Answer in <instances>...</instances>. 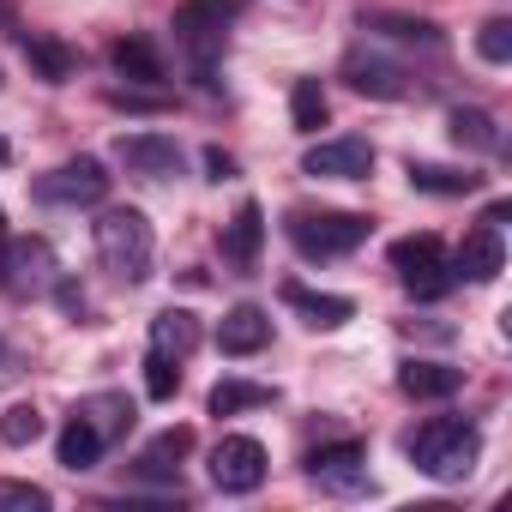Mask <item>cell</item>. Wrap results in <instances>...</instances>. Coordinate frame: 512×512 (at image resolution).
<instances>
[{
    "label": "cell",
    "instance_id": "obj_13",
    "mask_svg": "<svg viewBox=\"0 0 512 512\" xmlns=\"http://www.w3.org/2000/svg\"><path fill=\"white\" fill-rule=\"evenodd\" d=\"M500 272H506L500 229H494V223H476V229L464 235V247L452 253V278H464V284H494Z\"/></svg>",
    "mask_w": 512,
    "mask_h": 512
},
{
    "label": "cell",
    "instance_id": "obj_4",
    "mask_svg": "<svg viewBox=\"0 0 512 512\" xmlns=\"http://www.w3.org/2000/svg\"><path fill=\"white\" fill-rule=\"evenodd\" d=\"M290 241H296V253L302 260H344V253H356L362 241H368V217H356V211H290Z\"/></svg>",
    "mask_w": 512,
    "mask_h": 512
},
{
    "label": "cell",
    "instance_id": "obj_3",
    "mask_svg": "<svg viewBox=\"0 0 512 512\" xmlns=\"http://www.w3.org/2000/svg\"><path fill=\"white\" fill-rule=\"evenodd\" d=\"M241 13V0H187V7L175 13V43L181 55L193 61V73L211 85V67L223 55V37H229V19Z\"/></svg>",
    "mask_w": 512,
    "mask_h": 512
},
{
    "label": "cell",
    "instance_id": "obj_34",
    "mask_svg": "<svg viewBox=\"0 0 512 512\" xmlns=\"http://www.w3.org/2000/svg\"><path fill=\"white\" fill-rule=\"evenodd\" d=\"M55 296H61V308H67V314H85V296H79L73 284H55Z\"/></svg>",
    "mask_w": 512,
    "mask_h": 512
},
{
    "label": "cell",
    "instance_id": "obj_20",
    "mask_svg": "<svg viewBox=\"0 0 512 512\" xmlns=\"http://www.w3.org/2000/svg\"><path fill=\"white\" fill-rule=\"evenodd\" d=\"M73 416H85V422L103 434V446H115V440L133 428V398H127V392H91V398H79Z\"/></svg>",
    "mask_w": 512,
    "mask_h": 512
},
{
    "label": "cell",
    "instance_id": "obj_12",
    "mask_svg": "<svg viewBox=\"0 0 512 512\" xmlns=\"http://www.w3.org/2000/svg\"><path fill=\"white\" fill-rule=\"evenodd\" d=\"M344 85L362 91V97H380V103H398V97L410 91L404 67L386 61V55H368V49H350V55H344Z\"/></svg>",
    "mask_w": 512,
    "mask_h": 512
},
{
    "label": "cell",
    "instance_id": "obj_33",
    "mask_svg": "<svg viewBox=\"0 0 512 512\" xmlns=\"http://www.w3.org/2000/svg\"><path fill=\"white\" fill-rule=\"evenodd\" d=\"M205 175H211V181H229V175H235V157L211 145V151H205Z\"/></svg>",
    "mask_w": 512,
    "mask_h": 512
},
{
    "label": "cell",
    "instance_id": "obj_8",
    "mask_svg": "<svg viewBox=\"0 0 512 512\" xmlns=\"http://www.w3.org/2000/svg\"><path fill=\"white\" fill-rule=\"evenodd\" d=\"M308 482H320L326 494H368V488H374V476H368V446L338 440V446L308 452Z\"/></svg>",
    "mask_w": 512,
    "mask_h": 512
},
{
    "label": "cell",
    "instance_id": "obj_28",
    "mask_svg": "<svg viewBox=\"0 0 512 512\" xmlns=\"http://www.w3.org/2000/svg\"><path fill=\"white\" fill-rule=\"evenodd\" d=\"M326 115H332L326 85H320V79H296V85H290V121H296V133H320Z\"/></svg>",
    "mask_w": 512,
    "mask_h": 512
},
{
    "label": "cell",
    "instance_id": "obj_7",
    "mask_svg": "<svg viewBox=\"0 0 512 512\" xmlns=\"http://www.w3.org/2000/svg\"><path fill=\"white\" fill-rule=\"evenodd\" d=\"M211 482L223 494H253L266 482V446L253 440V434H223L211 446Z\"/></svg>",
    "mask_w": 512,
    "mask_h": 512
},
{
    "label": "cell",
    "instance_id": "obj_16",
    "mask_svg": "<svg viewBox=\"0 0 512 512\" xmlns=\"http://www.w3.org/2000/svg\"><path fill=\"white\" fill-rule=\"evenodd\" d=\"M260 241H266V211L253 205V199H241V211H235L229 229H223V260L247 272L253 260H260Z\"/></svg>",
    "mask_w": 512,
    "mask_h": 512
},
{
    "label": "cell",
    "instance_id": "obj_29",
    "mask_svg": "<svg viewBox=\"0 0 512 512\" xmlns=\"http://www.w3.org/2000/svg\"><path fill=\"white\" fill-rule=\"evenodd\" d=\"M43 410L37 404H13L7 416H0V440H7V446H31V440H43Z\"/></svg>",
    "mask_w": 512,
    "mask_h": 512
},
{
    "label": "cell",
    "instance_id": "obj_22",
    "mask_svg": "<svg viewBox=\"0 0 512 512\" xmlns=\"http://www.w3.org/2000/svg\"><path fill=\"white\" fill-rule=\"evenodd\" d=\"M362 31L392 37V43H416V49H440V25L434 19H410V13H362Z\"/></svg>",
    "mask_w": 512,
    "mask_h": 512
},
{
    "label": "cell",
    "instance_id": "obj_17",
    "mask_svg": "<svg viewBox=\"0 0 512 512\" xmlns=\"http://www.w3.org/2000/svg\"><path fill=\"white\" fill-rule=\"evenodd\" d=\"M284 302H290L314 332H338L344 320H356V302H350V296H326V290H308V284H290Z\"/></svg>",
    "mask_w": 512,
    "mask_h": 512
},
{
    "label": "cell",
    "instance_id": "obj_37",
    "mask_svg": "<svg viewBox=\"0 0 512 512\" xmlns=\"http://www.w3.org/2000/svg\"><path fill=\"white\" fill-rule=\"evenodd\" d=\"M0 19H7V0H0Z\"/></svg>",
    "mask_w": 512,
    "mask_h": 512
},
{
    "label": "cell",
    "instance_id": "obj_25",
    "mask_svg": "<svg viewBox=\"0 0 512 512\" xmlns=\"http://www.w3.org/2000/svg\"><path fill=\"white\" fill-rule=\"evenodd\" d=\"M103 452H109V446H103V434H97L85 416H67V428H61V440H55V458H61L67 470H91Z\"/></svg>",
    "mask_w": 512,
    "mask_h": 512
},
{
    "label": "cell",
    "instance_id": "obj_9",
    "mask_svg": "<svg viewBox=\"0 0 512 512\" xmlns=\"http://www.w3.org/2000/svg\"><path fill=\"white\" fill-rule=\"evenodd\" d=\"M103 193H109V169H103L97 157H73V163L49 169V175L37 181V199H43V205H97Z\"/></svg>",
    "mask_w": 512,
    "mask_h": 512
},
{
    "label": "cell",
    "instance_id": "obj_19",
    "mask_svg": "<svg viewBox=\"0 0 512 512\" xmlns=\"http://www.w3.org/2000/svg\"><path fill=\"white\" fill-rule=\"evenodd\" d=\"M464 386V368H446V362H404L398 368V392L404 398H452Z\"/></svg>",
    "mask_w": 512,
    "mask_h": 512
},
{
    "label": "cell",
    "instance_id": "obj_5",
    "mask_svg": "<svg viewBox=\"0 0 512 512\" xmlns=\"http://www.w3.org/2000/svg\"><path fill=\"white\" fill-rule=\"evenodd\" d=\"M61 284V260L55 247L43 235H13L0 241V290H7L13 302H37Z\"/></svg>",
    "mask_w": 512,
    "mask_h": 512
},
{
    "label": "cell",
    "instance_id": "obj_23",
    "mask_svg": "<svg viewBox=\"0 0 512 512\" xmlns=\"http://www.w3.org/2000/svg\"><path fill=\"white\" fill-rule=\"evenodd\" d=\"M446 133H452V145L458 151H500V121L488 115V109H452L446 115Z\"/></svg>",
    "mask_w": 512,
    "mask_h": 512
},
{
    "label": "cell",
    "instance_id": "obj_32",
    "mask_svg": "<svg viewBox=\"0 0 512 512\" xmlns=\"http://www.w3.org/2000/svg\"><path fill=\"white\" fill-rule=\"evenodd\" d=\"M476 49H482V61L506 67V61H512V19H488L482 37H476Z\"/></svg>",
    "mask_w": 512,
    "mask_h": 512
},
{
    "label": "cell",
    "instance_id": "obj_26",
    "mask_svg": "<svg viewBox=\"0 0 512 512\" xmlns=\"http://www.w3.org/2000/svg\"><path fill=\"white\" fill-rule=\"evenodd\" d=\"M404 175H410L416 193H440V199H458V193H476V187H482V175H470V169H446V163H410Z\"/></svg>",
    "mask_w": 512,
    "mask_h": 512
},
{
    "label": "cell",
    "instance_id": "obj_31",
    "mask_svg": "<svg viewBox=\"0 0 512 512\" xmlns=\"http://www.w3.org/2000/svg\"><path fill=\"white\" fill-rule=\"evenodd\" d=\"M0 512H49V488L0 476Z\"/></svg>",
    "mask_w": 512,
    "mask_h": 512
},
{
    "label": "cell",
    "instance_id": "obj_14",
    "mask_svg": "<svg viewBox=\"0 0 512 512\" xmlns=\"http://www.w3.org/2000/svg\"><path fill=\"white\" fill-rule=\"evenodd\" d=\"M266 344H272V314H266V308L241 302V308H229V314L217 320V350H223V356H260Z\"/></svg>",
    "mask_w": 512,
    "mask_h": 512
},
{
    "label": "cell",
    "instance_id": "obj_15",
    "mask_svg": "<svg viewBox=\"0 0 512 512\" xmlns=\"http://www.w3.org/2000/svg\"><path fill=\"white\" fill-rule=\"evenodd\" d=\"M193 452V428H163L145 452H139V464H133V476L139 482H181V458Z\"/></svg>",
    "mask_w": 512,
    "mask_h": 512
},
{
    "label": "cell",
    "instance_id": "obj_24",
    "mask_svg": "<svg viewBox=\"0 0 512 512\" xmlns=\"http://www.w3.org/2000/svg\"><path fill=\"white\" fill-rule=\"evenodd\" d=\"M193 344H199V320H193L187 308H163V314L151 320V350H163V356L187 362V356H193Z\"/></svg>",
    "mask_w": 512,
    "mask_h": 512
},
{
    "label": "cell",
    "instance_id": "obj_10",
    "mask_svg": "<svg viewBox=\"0 0 512 512\" xmlns=\"http://www.w3.org/2000/svg\"><path fill=\"white\" fill-rule=\"evenodd\" d=\"M115 157H121L127 175H139V181H169V175H181V145L163 139V133H121V139H115Z\"/></svg>",
    "mask_w": 512,
    "mask_h": 512
},
{
    "label": "cell",
    "instance_id": "obj_18",
    "mask_svg": "<svg viewBox=\"0 0 512 512\" xmlns=\"http://www.w3.org/2000/svg\"><path fill=\"white\" fill-rule=\"evenodd\" d=\"M109 61H115V73L127 79V85H145V91H157L169 73H163V55L145 43V37H121L115 49H109Z\"/></svg>",
    "mask_w": 512,
    "mask_h": 512
},
{
    "label": "cell",
    "instance_id": "obj_21",
    "mask_svg": "<svg viewBox=\"0 0 512 512\" xmlns=\"http://www.w3.org/2000/svg\"><path fill=\"white\" fill-rule=\"evenodd\" d=\"M266 404H278V386H260V380H217L205 398L211 416H241V410H266Z\"/></svg>",
    "mask_w": 512,
    "mask_h": 512
},
{
    "label": "cell",
    "instance_id": "obj_2",
    "mask_svg": "<svg viewBox=\"0 0 512 512\" xmlns=\"http://www.w3.org/2000/svg\"><path fill=\"white\" fill-rule=\"evenodd\" d=\"M410 464L422 476H434V482H464L482 464V434L464 416H428L410 434Z\"/></svg>",
    "mask_w": 512,
    "mask_h": 512
},
{
    "label": "cell",
    "instance_id": "obj_30",
    "mask_svg": "<svg viewBox=\"0 0 512 512\" xmlns=\"http://www.w3.org/2000/svg\"><path fill=\"white\" fill-rule=\"evenodd\" d=\"M145 392H151L157 404L181 392V368H175V356H163V350H151V356H145Z\"/></svg>",
    "mask_w": 512,
    "mask_h": 512
},
{
    "label": "cell",
    "instance_id": "obj_11",
    "mask_svg": "<svg viewBox=\"0 0 512 512\" xmlns=\"http://www.w3.org/2000/svg\"><path fill=\"white\" fill-rule=\"evenodd\" d=\"M368 169H374L368 139H320L302 157V175H320V181H368Z\"/></svg>",
    "mask_w": 512,
    "mask_h": 512
},
{
    "label": "cell",
    "instance_id": "obj_1",
    "mask_svg": "<svg viewBox=\"0 0 512 512\" xmlns=\"http://www.w3.org/2000/svg\"><path fill=\"white\" fill-rule=\"evenodd\" d=\"M91 235H97V260H103V272L115 278V284H145L151 278V260H157V235H151V217L139 211V205H109L97 223H91Z\"/></svg>",
    "mask_w": 512,
    "mask_h": 512
},
{
    "label": "cell",
    "instance_id": "obj_35",
    "mask_svg": "<svg viewBox=\"0 0 512 512\" xmlns=\"http://www.w3.org/2000/svg\"><path fill=\"white\" fill-rule=\"evenodd\" d=\"M7 157H13V145H7V139H0V163H7Z\"/></svg>",
    "mask_w": 512,
    "mask_h": 512
},
{
    "label": "cell",
    "instance_id": "obj_6",
    "mask_svg": "<svg viewBox=\"0 0 512 512\" xmlns=\"http://www.w3.org/2000/svg\"><path fill=\"white\" fill-rule=\"evenodd\" d=\"M392 272H398V284H404L416 302H440V296L458 284L446 247H440V235H404V241H392Z\"/></svg>",
    "mask_w": 512,
    "mask_h": 512
},
{
    "label": "cell",
    "instance_id": "obj_27",
    "mask_svg": "<svg viewBox=\"0 0 512 512\" xmlns=\"http://www.w3.org/2000/svg\"><path fill=\"white\" fill-rule=\"evenodd\" d=\"M25 61H31L49 85H67V79L79 73V55H73L67 43H55V37H25Z\"/></svg>",
    "mask_w": 512,
    "mask_h": 512
},
{
    "label": "cell",
    "instance_id": "obj_38",
    "mask_svg": "<svg viewBox=\"0 0 512 512\" xmlns=\"http://www.w3.org/2000/svg\"><path fill=\"white\" fill-rule=\"evenodd\" d=\"M0 356H7V344H0Z\"/></svg>",
    "mask_w": 512,
    "mask_h": 512
},
{
    "label": "cell",
    "instance_id": "obj_36",
    "mask_svg": "<svg viewBox=\"0 0 512 512\" xmlns=\"http://www.w3.org/2000/svg\"><path fill=\"white\" fill-rule=\"evenodd\" d=\"M0 241H7V211H0Z\"/></svg>",
    "mask_w": 512,
    "mask_h": 512
}]
</instances>
